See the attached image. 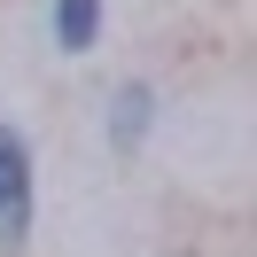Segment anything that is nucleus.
Here are the masks:
<instances>
[{
    "label": "nucleus",
    "mask_w": 257,
    "mask_h": 257,
    "mask_svg": "<svg viewBox=\"0 0 257 257\" xmlns=\"http://www.w3.org/2000/svg\"><path fill=\"white\" fill-rule=\"evenodd\" d=\"M94 32H101V0H55V39H63L70 55L94 47Z\"/></svg>",
    "instance_id": "2"
},
{
    "label": "nucleus",
    "mask_w": 257,
    "mask_h": 257,
    "mask_svg": "<svg viewBox=\"0 0 257 257\" xmlns=\"http://www.w3.org/2000/svg\"><path fill=\"white\" fill-rule=\"evenodd\" d=\"M32 234V148L24 133H0V241Z\"/></svg>",
    "instance_id": "1"
},
{
    "label": "nucleus",
    "mask_w": 257,
    "mask_h": 257,
    "mask_svg": "<svg viewBox=\"0 0 257 257\" xmlns=\"http://www.w3.org/2000/svg\"><path fill=\"white\" fill-rule=\"evenodd\" d=\"M148 125V94H117V141H141Z\"/></svg>",
    "instance_id": "3"
}]
</instances>
